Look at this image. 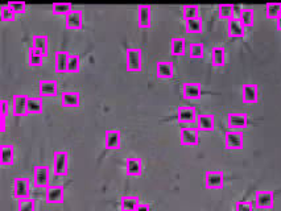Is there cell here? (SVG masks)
I'll return each instance as SVG.
<instances>
[{
    "label": "cell",
    "instance_id": "277c9868",
    "mask_svg": "<svg viewBox=\"0 0 281 211\" xmlns=\"http://www.w3.org/2000/svg\"><path fill=\"white\" fill-rule=\"evenodd\" d=\"M254 203L259 210H272L275 205V193L272 190H258Z\"/></svg>",
    "mask_w": 281,
    "mask_h": 211
},
{
    "label": "cell",
    "instance_id": "f35d334b",
    "mask_svg": "<svg viewBox=\"0 0 281 211\" xmlns=\"http://www.w3.org/2000/svg\"><path fill=\"white\" fill-rule=\"evenodd\" d=\"M81 70V57L75 53H70L69 66H68V73L75 74Z\"/></svg>",
    "mask_w": 281,
    "mask_h": 211
},
{
    "label": "cell",
    "instance_id": "3957f363",
    "mask_svg": "<svg viewBox=\"0 0 281 211\" xmlns=\"http://www.w3.org/2000/svg\"><path fill=\"white\" fill-rule=\"evenodd\" d=\"M33 185L39 189L50 186V168L47 165H36L33 168Z\"/></svg>",
    "mask_w": 281,
    "mask_h": 211
},
{
    "label": "cell",
    "instance_id": "ab89813d",
    "mask_svg": "<svg viewBox=\"0 0 281 211\" xmlns=\"http://www.w3.org/2000/svg\"><path fill=\"white\" fill-rule=\"evenodd\" d=\"M0 18L3 22H13L16 18V13L13 12V9L7 4L0 5Z\"/></svg>",
    "mask_w": 281,
    "mask_h": 211
},
{
    "label": "cell",
    "instance_id": "d6a6232c",
    "mask_svg": "<svg viewBox=\"0 0 281 211\" xmlns=\"http://www.w3.org/2000/svg\"><path fill=\"white\" fill-rule=\"evenodd\" d=\"M265 16L271 20H277L281 16V3H267Z\"/></svg>",
    "mask_w": 281,
    "mask_h": 211
},
{
    "label": "cell",
    "instance_id": "f1b7e54d",
    "mask_svg": "<svg viewBox=\"0 0 281 211\" xmlns=\"http://www.w3.org/2000/svg\"><path fill=\"white\" fill-rule=\"evenodd\" d=\"M211 62L216 68L225 66L226 64V50L223 47H214L211 49Z\"/></svg>",
    "mask_w": 281,
    "mask_h": 211
},
{
    "label": "cell",
    "instance_id": "74e56055",
    "mask_svg": "<svg viewBox=\"0 0 281 211\" xmlns=\"http://www.w3.org/2000/svg\"><path fill=\"white\" fill-rule=\"evenodd\" d=\"M189 56L190 58H204L205 56V47L204 44L201 43H193L190 44V47H189Z\"/></svg>",
    "mask_w": 281,
    "mask_h": 211
},
{
    "label": "cell",
    "instance_id": "603a6c76",
    "mask_svg": "<svg viewBox=\"0 0 281 211\" xmlns=\"http://www.w3.org/2000/svg\"><path fill=\"white\" fill-rule=\"evenodd\" d=\"M32 47L40 52L44 57L49 53V39L47 35H33L32 37Z\"/></svg>",
    "mask_w": 281,
    "mask_h": 211
},
{
    "label": "cell",
    "instance_id": "8992f818",
    "mask_svg": "<svg viewBox=\"0 0 281 211\" xmlns=\"http://www.w3.org/2000/svg\"><path fill=\"white\" fill-rule=\"evenodd\" d=\"M199 129L194 127H182L180 129V144L184 147L198 145Z\"/></svg>",
    "mask_w": 281,
    "mask_h": 211
},
{
    "label": "cell",
    "instance_id": "ee69618b",
    "mask_svg": "<svg viewBox=\"0 0 281 211\" xmlns=\"http://www.w3.org/2000/svg\"><path fill=\"white\" fill-rule=\"evenodd\" d=\"M9 102L7 99H1L0 100V110H1V117H7V115H8L9 112Z\"/></svg>",
    "mask_w": 281,
    "mask_h": 211
},
{
    "label": "cell",
    "instance_id": "d6986e66",
    "mask_svg": "<svg viewBox=\"0 0 281 211\" xmlns=\"http://www.w3.org/2000/svg\"><path fill=\"white\" fill-rule=\"evenodd\" d=\"M156 74L160 79H172L174 77V65L170 61H161L156 65Z\"/></svg>",
    "mask_w": 281,
    "mask_h": 211
},
{
    "label": "cell",
    "instance_id": "b9f144b4",
    "mask_svg": "<svg viewBox=\"0 0 281 211\" xmlns=\"http://www.w3.org/2000/svg\"><path fill=\"white\" fill-rule=\"evenodd\" d=\"M8 5L16 15H23L26 11V4L24 1H8Z\"/></svg>",
    "mask_w": 281,
    "mask_h": 211
},
{
    "label": "cell",
    "instance_id": "60d3db41",
    "mask_svg": "<svg viewBox=\"0 0 281 211\" xmlns=\"http://www.w3.org/2000/svg\"><path fill=\"white\" fill-rule=\"evenodd\" d=\"M18 211H36V201L32 198L19 201Z\"/></svg>",
    "mask_w": 281,
    "mask_h": 211
},
{
    "label": "cell",
    "instance_id": "ba28073f",
    "mask_svg": "<svg viewBox=\"0 0 281 211\" xmlns=\"http://www.w3.org/2000/svg\"><path fill=\"white\" fill-rule=\"evenodd\" d=\"M244 144V136L240 131L230 129L225 134V147L227 149H242Z\"/></svg>",
    "mask_w": 281,
    "mask_h": 211
},
{
    "label": "cell",
    "instance_id": "7c38bea8",
    "mask_svg": "<svg viewBox=\"0 0 281 211\" xmlns=\"http://www.w3.org/2000/svg\"><path fill=\"white\" fill-rule=\"evenodd\" d=\"M106 149H120L121 148V132L120 129L111 128L106 131L104 138Z\"/></svg>",
    "mask_w": 281,
    "mask_h": 211
},
{
    "label": "cell",
    "instance_id": "8d00e7d4",
    "mask_svg": "<svg viewBox=\"0 0 281 211\" xmlns=\"http://www.w3.org/2000/svg\"><path fill=\"white\" fill-rule=\"evenodd\" d=\"M52 8L54 15L68 16V15L73 11V4H71V3H54Z\"/></svg>",
    "mask_w": 281,
    "mask_h": 211
},
{
    "label": "cell",
    "instance_id": "5b68a950",
    "mask_svg": "<svg viewBox=\"0 0 281 211\" xmlns=\"http://www.w3.org/2000/svg\"><path fill=\"white\" fill-rule=\"evenodd\" d=\"M13 197L19 201L30 198V180L26 177H18L13 180Z\"/></svg>",
    "mask_w": 281,
    "mask_h": 211
},
{
    "label": "cell",
    "instance_id": "5bb4252c",
    "mask_svg": "<svg viewBox=\"0 0 281 211\" xmlns=\"http://www.w3.org/2000/svg\"><path fill=\"white\" fill-rule=\"evenodd\" d=\"M182 96L187 100H198L202 95V87L197 82H186L181 87Z\"/></svg>",
    "mask_w": 281,
    "mask_h": 211
},
{
    "label": "cell",
    "instance_id": "2e32d148",
    "mask_svg": "<svg viewBox=\"0 0 281 211\" xmlns=\"http://www.w3.org/2000/svg\"><path fill=\"white\" fill-rule=\"evenodd\" d=\"M40 96H56L58 94V83L52 79H41L39 82Z\"/></svg>",
    "mask_w": 281,
    "mask_h": 211
},
{
    "label": "cell",
    "instance_id": "c3c4849f",
    "mask_svg": "<svg viewBox=\"0 0 281 211\" xmlns=\"http://www.w3.org/2000/svg\"><path fill=\"white\" fill-rule=\"evenodd\" d=\"M120 211H121V210H120Z\"/></svg>",
    "mask_w": 281,
    "mask_h": 211
},
{
    "label": "cell",
    "instance_id": "4fadbf2b",
    "mask_svg": "<svg viewBox=\"0 0 281 211\" xmlns=\"http://www.w3.org/2000/svg\"><path fill=\"white\" fill-rule=\"evenodd\" d=\"M83 26V12L79 9H73L65 16V28L70 30L82 29Z\"/></svg>",
    "mask_w": 281,
    "mask_h": 211
},
{
    "label": "cell",
    "instance_id": "4316f807",
    "mask_svg": "<svg viewBox=\"0 0 281 211\" xmlns=\"http://www.w3.org/2000/svg\"><path fill=\"white\" fill-rule=\"evenodd\" d=\"M186 52V40L184 37H173L170 40V53L174 57L184 56Z\"/></svg>",
    "mask_w": 281,
    "mask_h": 211
},
{
    "label": "cell",
    "instance_id": "cb8c5ba5",
    "mask_svg": "<svg viewBox=\"0 0 281 211\" xmlns=\"http://www.w3.org/2000/svg\"><path fill=\"white\" fill-rule=\"evenodd\" d=\"M242 99L244 103H258L259 87L256 85H244L242 89Z\"/></svg>",
    "mask_w": 281,
    "mask_h": 211
},
{
    "label": "cell",
    "instance_id": "836d02e7",
    "mask_svg": "<svg viewBox=\"0 0 281 211\" xmlns=\"http://www.w3.org/2000/svg\"><path fill=\"white\" fill-rule=\"evenodd\" d=\"M182 18L186 20L199 18V7L197 4H185L182 7Z\"/></svg>",
    "mask_w": 281,
    "mask_h": 211
},
{
    "label": "cell",
    "instance_id": "484cf974",
    "mask_svg": "<svg viewBox=\"0 0 281 211\" xmlns=\"http://www.w3.org/2000/svg\"><path fill=\"white\" fill-rule=\"evenodd\" d=\"M61 103L64 107H78L81 103V94L77 91H65L61 95Z\"/></svg>",
    "mask_w": 281,
    "mask_h": 211
},
{
    "label": "cell",
    "instance_id": "d590c367",
    "mask_svg": "<svg viewBox=\"0 0 281 211\" xmlns=\"http://www.w3.org/2000/svg\"><path fill=\"white\" fill-rule=\"evenodd\" d=\"M45 58V57L41 54L40 52H37L36 49H33V47H30L29 50H28V64L30 65V66H41L43 65V60Z\"/></svg>",
    "mask_w": 281,
    "mask_h": 211
},
{
    "label": "cell",
    "instance_id": "7bdbcfd3",
    "mask_svg": "<svg viewBox=\"0 0 281 211\" xmlns=\"http://www.w3.org/2000/svg\"><path fill=\"white\" fill-rule=\"evenodd\" d=\"M235 211H254V205L248 201H238L235 203Z\"/></svg>",
    "mask_w": 281,
    "mask_h": 211
},
{
    "label": "cell",
    "instance_id": "d4e9b609",
    "mask_svg": "<svg viewBox=\"0 0 281 211\" xmlns=\"http://www.w3.org/2000/svg\"><path fill=\"white\" fill-rule=\"evenodd\" d=\"M126 172L131 177H139L143 173V161L138 157H130L127 160Z\"/></svg>",
    "mask_w": 281,
    "mask_h": 211
},
{
    "label": "cell",
    "instance_id": "7dc6e473",
    "mask_svg": "<svg viewBox=\"0 0 281 211\" xmlns=\"http://www.w3.org/2000/svg\"><path fill=\"white\" fill-rule=\"evenodd\" d=\"M276 29L281 30V16L276 20Z\"/></svg>",
    "mask_w": 281,
    "mask_h": 211
},
{
    "label": "cell",
    "instance_id": "44dd1931",
    "mask_svg": "<svg viewBox=\"0 0 281 211\" xmlns=\"http://www.w3.org/2000/svg\"><path fill=\"white\" fill-rule=\"evenodd\" d=\"M197 128L204 132H211L215 128V117L211 114H202L197 117Z\"/></svg>",
    "mask_w": 281,
    "mask_h": 211
},
{
    "label": "cell",
    "instance_id": "52a82bcc",
    "mask_svg": "<svg viewBox=\"0 0 281 211\" xmlns=\"http://www.w3.org/2000/svg\"><path fill=\"white\" fill-rule=\"evenodd\" d=\"M225 185V174L222 170H208L205 173L206 189L219 190Z\"/></svg>",
    "mask_w": 281,
    "mask_h": 211
},
{
    "label": "cell",
    "instance_id": "f6af8a7d",
    "mask_svg": "<svg viewBox=\"0 0 281 211\" xmlns=\"http://www.w3.org/2000/svg\"><path fill=\"white\" fill-rule=\"evenodd\" d=\"M135 211H151V206H149L148 203L140 202V205L136 207V210Z\"/></svg>",
    "mask_w": 281,
    "mask_h": 211
},
{
    "label": "cell",
    "instance_id": "7402d4cb",
    "mask_svg": "<svg viewBox=\"0 0 281 211\" xmlns=\"http://www.w3.org/2000/svg\"><path fill=\"white\" fill-rule=\"evenodd\" d=\"M15 163V147L12 144H3L0 147V164L9 166Z\"/></svg>",
    "mask_w": 281,
    "mask_h": 211
},
{
    "label": "cell",
    "instance_id": "7a4b0ae2",
    "mask_svg": "<svg viewBox=\"0 0 281 211\" xmlns=\"http://www.w3.org/2000/svg\"><path fill=\"white\" fill-rule=\"evenodd\" d=\"M127 70L140 73L143 69V52L139 47L127 49Z\"/></svg>",
    "mask_w": 281,
    "mask_h": 211
},
{
    "label": "cell",
    "instance_id": "4dcf8cb0",
    "mask_svg": "<svg viewBox=\"0 0 281 211\" xmlns=\"http://www.w3.org/2000/svg\"><path fill=\"white\" fill-rule=\"evenodd\" d=\"M202 29H204V23L201 18L190 19L185 22V30L187 33H201Z\"/></svg>",
    "mask_w": 281,
    "mask_h": 211
},
{
    "label": "cell",
    "instance_id": "9c48e42d",
    "mask_svg": "<svg viewBox=\"0 0 281 211\" xmlns=\"http://www.w3.org/2000/svg\"><path fill=\"white\" fill-rule=\"evenodd\" d=\"M197 110L193 106H180L177 108V120L181 124H191L197 121Z\"/></svg>",
    "mask_w": 281,
    "mask_h": 211
},
{
    "label": "cell",
    "instance_id": "83f0119b",
    "mask_svg": "<svg viewBox=\"0 0 281 211\" xmlns=\"http://www.w3.org/2000/svg\"><path fill=\"white\" fill-rule=\"evenodd\" d=\"M140 205V199L136 195H124L120 198L121 211H135Z\"/></svg>",
    "mask_w": 281,
    "mask_h": 211
},
{
    "label": "cell",
    "instance_id": "8fae6325",
    "mask_svg": "<svg viewBox=\"0 0 281 211\" xmlns=\"http://www.w3.org/2000/svg\"><path fill=\"white\" fill-rule=\"evenodd\" d=\"M45 201L49 205H60L64 202V188L61 185H50L47 188Z\"/></svg>",
    "mask_w": 281,
    "mask_h": 211
},
{
    "label": "cell",
    "instance_id": "e0dca14e",
    "mask_svg": "<svg viewBox=\"0 0 281 211\" xmlns=\"http://www.w3.org/2000/svg\"><path fill=\"white\" fill-rule=\"evenodd\" d=\"M227 32H229L230 37L242 39L246 35V26L243 25L239 18H234L227 23Z\"/></svg>",
    "mask_w": 281,
    "mask_h": 211
},
{
    "label": "cell",
    "instance_id": "30bf717a",
    "mask_svg": "<svg viewBox=\"0 0 281 211\" xmlns=\"http://www.w3.org/2000/svg\"><path fill=\"white\" fill-rule=\"evenodd\" d=\"M227 125L234 131L246 128L248 125V115L244 112H231L227 115Z\"/></svg>",
    "mask_w": 281,
    "mask_h": 211
},
{
    "label": "cell",
    "instance_id": "6da1fadb",
    "mask_svg": "<svg viewBox=\"0 0 281 211\" xmlns=\"http://www.w3.org/2000/svg\"><path fill=\"white\" fill-rule=\"evenodd\" d=\"M69 170V153L66 151L53 152V174L57 177H65Z\"/></svg>",
    "mask_w": 281,
    "mask_h": 211
},
{
    "label": "cell",
    "instance_id": "e575fe53",
    "mask_svg": "<svg viewBox=\"0 0 281 211\" xmlns=\"http://www.w3.org/2000/svg\"><path fill=\"white\" fill-rule=\"evenodd\" d=\"M235 9V7H234L233 4H219L218 5V16H219V19H222V20H231V19H234V11Z\"/></svg>",
    "mask_w": 281,
    "mask_h": 211
},
{
    "label": "cell",
    "instance_id": "1f68e13d",
    "mask_svg": "<svg viewBox=\"0 0 281 211\" xmlns=\"http://www.w3.org/2000/svg\"><path fill=\"white\" fill-rule=\"evenodd\" d=\"M239 20L246 28L254 25V20H255V13L254 9L251 8H242L239 12Z\"/></svg>",
    "mask_w": 281,
    "mask_h": 211
},
{
    "label": "cell",
    "instance_id": "f546056e",
    "mask_svg": "<svg viewBox=\"0 0 281 211\" xmlns=\"http://www.w3.org/2000/svg\"><path fill=\"white\" fill-rule=\"evenodd\" d=\"M43 112V99L41 96H29L28 104H26V114L35 115Z\"/></svg>",
    "mask_w": 281,
    "mask_h": 211
},
{
    "label": "cell",
    "instance_id": "ac0fdd59",
    "mask_svg": "<svg viewBox=\"0 0 281 211\" xmlns=\"http://www.w3.org/2000/svg\"><path fill=\"white\" fill-rule=\"evenodd\" d=\"M28 95H15L12 99V114L15 117H24L26 115V104H28Z\"/></svg>",
    "mask_w": 281,
    "mask_h": 211
},
{
    "label": "cell",
    "instance_id": "ffe728a7",
    "mask_svg": "<svg viewBox=\"0 0 281 211\" xmlns=\"http://www.w3.org/2000/svg\"><path fill=\"white\" fill-rule=\"evenodd\" d=\"M69 52H56L54 53V71L58 74L68 73L69 66Z\"/></svg>",
    "mask_w": 281,
    "mask_h": 211
},
{
    "label": "cell",
    "instance_id": "bcb514c9",
    "mask_svg": "<svg viewBox=\"0 0 281 211\" xmlns=\"http://www.w3.org/2000/svg\"><path fill=\"white\" fill-rule=\"evenodd\" d=\"M5 128H7V124H5V117H0V132H1V134L5 132Z\"/></svg>",
    "mask_w": 281,
    "mask_h": 211
},
{
    "label": "cell",
    "instance_id": "9a60e30c",
    "mask_svg": "<svg viewBox=\"0 0 281 211\" xmlns=\"http://www.w3.org/2000/svg\"><path fill=\"white\" fill-rule=\"evenodd\" d=\"M138 25L139 28H151L152 7L149 4H140L138 7Z\"/></svg>",
    "mask_w": 281,
    "mask_h": 211
}]
</instances>
